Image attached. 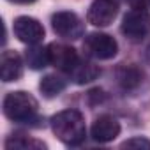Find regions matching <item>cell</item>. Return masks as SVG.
<instances>
[{
    "label": "cell",
    "mask_w": 150,
    "mask_h": 150,
    "mask_svg": "<svg viewBox=\"0 0 150 150\" xmlns=\"http://www.w3.org/2000/svg\"><path fill=\"white\" fill-rule=\"evenodd\" d=\"M14 35L25 44H39L44 37V27L28 16H20L14 20Z\"/></svg>",
    "instance_id": "cell-7"
},
{
    "label": "cell",
    "mask_w": 150,
    "mask_h": 150,
    "mask_svg": "<svg viewBox=\"0 0 150 150\" xmlns=\"http://www.w3.org/2000/svg\"><path fill=\"white\" fill-rule=\"evenodd\" d=\"M85 51L94 57V58H99V60H110L117 55L118 51V44L117 41L108 35V34H90L87 39H85V44H83Z\"/></svg>",
    "instance_id": "cell-5"
},
{
    "label": "cell",
    "mask_w": 150,
    "mask_h": 150,
    "mask_svg": "<svg viewBox=\"0 0 150 150\" xmlns=\"http://www.w3.org/2000/svg\"><path fill=\"white\" fill-rule=\"evenodd\" d=\"M69 74H71V78H72L74 83L85 85V83L94 81L99 74H101V71H99L97 65H94V64H90V62H80Z\"/></svg>",
    "instance_id": "cell-12"
},
{
    "label": "cell",
    "mask_w": 150,
    "mask_h": 150,
    "mask_svg": "<svg viewBox=\"0 0 150 150\" xmlns=\"http://www.w3.org/2000/svg\"><path fill=\"white\" fill-rule=\"evenodd\" d=\"M87 99H88V103L92 104H97V103H101L103 101V90L101 88H94V90H90L88 94H87Z\"/></svg>",
    "instance_id": "cell-17"
},
{
    "label": "cell",
    "mask_w": 150,
    "mask_h": 150,
    "mask_svg": "<svg viewBox=\"0 0 150 150\" xmlns=\"http://www.w3.org/2000/svg\"><path fill=\"white\" fill-rule=\"evenodd\" d=\"M27 62L32 69H42L50 64L48 48H41L37 44H32V48L27 51Z\"/></svg>",
    "instance_id": "cell-14"
},
{
    "label": "cell",
    "mask_w": 150,
    "mask_h": 150,
    "mask_svg": "<svg viewBox=\"0 0 150 150\" xmlns=\"http://www.w3.org/2000/svg\"><path fill=\"white\" fill-rule=\"evenodd\" d=\"M0 74H2V80L6 83L16 81V80L21 78V74H23V60H21L18 51L7 50V51L2 53V57H0Z\"/></svg>",
    "instance_id": "cell-10"
},
{
    "label": "cell",
    "mask_w": 150,
    "mask_h": 150,
    "mask_svg": "<svg viewBox=\"0 0 150 150\" xmlns=\"http://www.w3.org/2000/svg\"><path fill=\"white\" fill-rule=\"evenodd\" d=\"M122 148H145V150H150V139L141 138V136H134L131 139H125L122 143Z\"/></svg>",
    "instance_id": "cell-16"
},
{
    "label": "cell",
    "mask_w": 150,
    "mask_h": 150,
    "mask_svg": "<svg viewBox=\"0 0 150 150\" xmlns=\"http://www.w3.org/2000/svg\"><path fill=\"white\" fill-rule=\"evenodd\" d=\"M115 74H117V81H118L120 87L125 88V90H136V88H139L141 83L145 81V72H143L139 67L132 65V64H129V65H125V64L120 65Z\"/></svg>",
    "instance_id": "cell-11"
},
{
    "label": "cell",
    "mask_w": 150,
    "mask_h": 150,
    "mask_svg": "<svg viewBox=\"0 0 150 150\" xmlns=\"http://www.w3.org/2000/svg\"><path fill=\"white\" fill-rule=\"evenodd\" d=\"M6 148H46V145L39 139L28 138L25 134H14L6 141Z\"/></svg>",
    "instance_id": "cell-15"
},
{
    "label": "cell",
    "mask_w": 150,
    "mask_h": 150,
    "mask_svg": "<svg viewBox=\"0 0 150 150\" xmlns=\"http://www.w3.org/2000/svg\"><path fill=\"white\" fill-rule=\"evenodd\" d=\"M92 138L99 143H108L113 141L118 134H120V124L115 117L111 115H101L96 118V122L92 124Z\"/></svg>",
    "instance_id": "cell-9"
},
{
    "label": "cell",
    "mask_w": 150,
    "mask_h": 150,
    "mask_svg": "<svg viewBox=\"0 0 150 150\" xmlns=\"http://www.w3.org/2000/svg\"><path fill=\"white\" fill-rule=\"evenodd\" d=\"M9 2H14V4H32L35 0H9Z\"/></svg>",
    "instance_id": "cell-19"
},
{
    "label": "cell",
    "mask_w": 150,
    "mask_h": 150,
    "mask_svg": "<svg viewBox=\"0 0 150 150\" xmlns=\"http://www.w3.org/2000/svg\"><path fill=\"white\" fill-rule=\"evenodd\" d=\"M117 13H118L117 2H113V0H96L87 13V20L94 27H108L117 18Z\"/></svg>",
    "instance_id": "cell-8"
},
{
    "label": "cell",
    "mask_w": 150,
    "mask_h": 150,
    "mask_svg": "<svg viewBox=\"0 0 150 150\" xmlns=\"http://www.w3.org/2000/svg\"><path fill=\"white\" fill-rule=\"evenodd\" d=\"M48 55H50V64L64 72H71L80 64L76 50L62 42H51L48 46Z\"/></svg>",
    "instance_id": "cell-6"
},
{
    "label": "cell",
    "mask_w": 150,
    "mask_h": 150,
    "mask_svg": "<svg viewBox=\"0 0 150 150\" xmlns=\"http://www.w3.org/2000/svg\"><path fill=\"white\" fill-rule=\"evenodd\" d=\"M39 88L44 97H55L65 88V81L60 76H57V74H46L39 83Z\"/></svg>",
    "instance_id": "cell-13"
},
{
    "label": "cell",
    "mask_w": 150,
    "mask_h": 150,
    "mask_svg": "<svg viewBox=\"0 0 150 150\" xmlns=\"http://www.w3.org/2000/svg\"><path fill=\"white\" fill-rule=\"evenodd\" d=\"M51 27L53 32L64 39H80L85 32L83 21L69 11H60L51 16Z\"/></svg>",
    "instance_id": "cell-4"
},
{
    "label": "cell",
    "mask_w": 150,
    "mask_h": 150,
    "mask_svg": "<svg viewBox=\"0 0 150 150\" xmlns=\"http://www.w3.org/2000/svg\"><path fill=\"white\" fill-rule=\"evenodd\" d=\"M122 34L131 41H139L150 34V13L145 9H132L122 20Z\"/></svg>",
    "instance_id": "cell-3"
},
{
    "label": "cell",
    "mask_w": 150,
    "mask_h": 150,
    "mask_svg": "<svg viewBox=\"0 0 150 150\" xmlns=\"http://www.w3.org/2000/svg\"><path fill=\"white\" fill-rule=\"evenodd\" d=\"M51 131L65 145H80L87 136L85 118L76 110H64L51 118Z\"/></svg>",
    "instance_id": "cell-1"
},
{
    "label": "cell",
    "mask_w": 150,
    "mask_h": 150,
    "mask_svg": "<svg viewBox=\"0 0 150 150\" xmlns=\"http://www.w3.org/2000/svg\"><path fill=\"white\" fill-rule=\"evenodd\" d=\"M132 9H150V0H129Z\"/></svg>",
    "instance_id": "cell-18"
},
{
    "label": "cell",
    "mask_w": 150,
    "mask_h": 150,
    "mask_svg": "<svg viewBox=\"0 0 150 150\" xmlns=\"http://www.w3.org/2000/svg\"><path fill=\"white\" fill-rule=\"evenodd\" d=\"M4 113L13 122L28 124L35 118L37 101L27 92H9L4 99Z\"/></svg>",
    "instance_id": "cell-2"
}]
</instances>
